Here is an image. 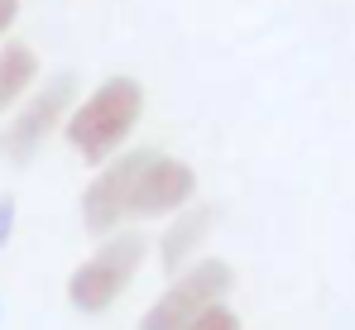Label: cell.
Masks as SVG:
<instances>
[{
  "mask_svg": "<svg viewBox=\"0 0 355 330\" xmlns=\"http://www.w3.org/2000/svg\"><path fill=\"white\" fill-rule=\"evenodd\" d=\"M139 115H144V86H139V77L116 72V77H106L101 86H92L77 106L67 110L62 139H67V149L82 163L101 167L130 144Z\"/></svg>",
  "mask_w": 355,
  "mask_h": 330,
  "instance_id": "1",
  "label": "cell"
},
{
  "mask_svg": "<svg viewBox=\"0 0 355 330\" xmlns=\"http://www.w3.org/2000/svg\"><path fill=\"white\" fill-rule=\"evenodd\" d=\"M144 254H149V239L139 230H116L96 244V254H87L72 273H67V302L82 311V316H101L120 302V292L139 277L144 268Z\"/></svg>",
  "mask_w": 355,
  "mask_h": 330,
  "instance_id": "2",
  "label": "cell"
},
{
  "mask_svg": "<svg viewBox=\"0 0 355 330\" xmlns=\"http://www.w3.org/2000/svg\"><path fill=\"white\" fill-rule=\"evenodd\" d=\"M72 106H77V82H72V72H58V77H49L44 86H34L19 106L5 115V125H0V158L29 163V158L62 129V120H67Z\"/></svg>",
  "mask_w": 355,
  "mask_h": 330,
  "instance_id": "3",
  "label": "cell"
},
{
  "mask_svg": "<svg viewBox=\"0 0 355 330\" xmlns=\"http://www.w3.org/2000/svg\"><path fill=\"white\" fill-rule=\"evenodd\" d=\"M231 287H236V273L226 259H192L182 273H173L168 292H159V302L139 316V330H187L197 316L221 306Z\"/></svg>",
  "mask_w": 355,
  "mask_h": 330,
  "instance_id": "4",
  "label": "cell"
},
{
  "mask_svg": "<svg viewBox=\"0 0 355 330\" xmlns=\"http://www.w3.org/2000/svg\"><path fill=\"white\" fill-rule=\"evenodd\" d=\"M149 154L154 149H120L111 163L96 167V177L82 192V225H87V235L106 239V235H116V230H125L135 220V187H139V172L149 163Z\"/></svg>",
  "mask_w": 355,
  "mask_h": 330,
  "instance_id": "5",
  "label": "cell"
},
{
  "mask_svg": "<svg viewBox=\"0 0 355 330\" xmlns=\"http://www.w3.org/2000/svg\"><path fill=\"white\" fill-rule=\"evenodd\" d=\"M192 201H197V167L154 149L139 172V187H135V220H168Z\"/></svg>",
  "mask_w": 355,
  "mask_h": 330,
  "instance_id": "6",
  "label": "cell"
},
{
  "mask_svg": "<svg viewBox=\"0 0 355 330\" xmlns=\"http://www.w3.org/2000/svg\"><path fill=\"white\" fill-rule=\"evenodd\" d=\"M211 225H216V211L202 206V201H192L178 216H168V230H159V268L164 273H182L197 259V249L207 244Z\"/></svg>",
  "mask_w": 355,
  "mask_h": 330,
  "instance_id": "7",
  "label": "cell"
},
{
  "mask_svg": "<svg viewBox=\"0 0 355 330\" xmlns=\"http://www.w3.org/2000/svg\"><path fill=\"white\" fill-rule=\"evenodd\" d=\"M39 77H44V67H39V53L29 44H19V39L0 44V120L39 86Z\"/></svg>",
  "mask_w": 355,
  "mask_h": 330,
  "instance_id": "8",
  "label": "cell"
},
{
  "mask_svg": "<svg viewBox=\"0 0 355 330\" xmlns=\"http://www.w3.org/2000/svg\"><path fill=\"white\" fill-rule=\"evenodd\" d=\"M187 330H245V326H240L236 306H226V302H221V306H211L207 316H197V321H192Z\"/></svg>",
  "mask_w": 355,
  "mask_h": 330,
  "instance_id": "9",
  "label": "cell"
},
{
  "mask_svg": "<svg viewBox=\"0 0 355 330\" xmlns=\"http://www.w3.org/2000/svg\"><path fill=\"white\" fill-rule=\"evenodd\" d=\"M15 220H19V206H15V196H10V192H0V249L10 244V235H15Z\"/></svg>",
  "mask_w": 355,
  "mask_h": 330,
  "instance_id": "10",
  "label": "cell"
},
{
  "mask_svg": "<svg viewBox=\"0 0 355 330\" xmlns=\"http://www.w3.org/2000/svg\"><path fill=\"white\" fill-rule=\"evenodd\" d=\"M15 24H19V0H0V44L10 39Z\"/></svg>",
  "mask_w": 355,
  "mask_h": 330,
  "instance_id": "11",
  "label": "cell"
}]
</instances>
